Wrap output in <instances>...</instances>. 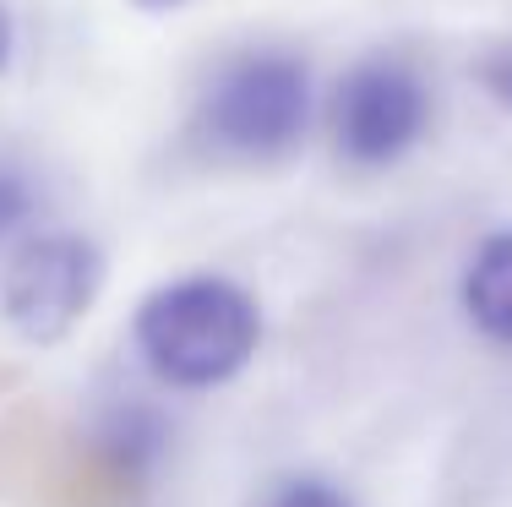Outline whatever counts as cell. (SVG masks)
Segmentation results:
<instances>
[{
    "label": "cell",
    "instance_id": "cell-3",
    "mask_svg": "<svg viewBox=\"0 0 512 507\" xmlns=\"http://www.w3.org/2000/svg\"><path fill=\"white\" fill-rule=\"evenodd\" d=\"M99 251L77 235H39L6 262L0 306L28 344H55L99 295Z\"/></svg>",
    "mask_w": 512,
    "mask_h": 507
},
{
    "label": "cell",
    "instance_id": "cell-5",
    "mask_svg": "<svg viewBox=\"0 0 512 507\" xmlns=\"http://www.w3.org/2000/svg\"><path fill=\"white\" fill-rule=\"evenodd\" d=\"M463 306L474 328L491 333L496 344H512V235H496L480 246L463 279Z\"/></svg>",
    "mask_w": 512,
    "mask_h": 507
},
{
    "label": "cell",
    "instance_id": "cell-1",
    "mask_svg": "<svg viewBox=\"0 0 512 507\" xmlns=\"http://www.w3.org/2000/svg\"><path fill=\"white\" fill-rule=\"evenodd\" d=\"M256 306L246 289L224 279L164 284L137 311V344L148 366L175 388H213L229 382L256 349Z\"/></svg>",
    "mask_w": 512,
    "mask_h": 507
},
{
    "label": "cell",
    "instance_id": "cell-2",
    "mask_svg": "<svg viewBox=\"0 0 512 507\" xmlns=\"http://www.w3.org/2000/svg\"><path fill=\"white\" fill-rule=\"evenodd\" d=\"M311 115V77L300 60L284 55H251L235 60L213 82L202 104V126L218 153L235 159H273L306 131Z\"/></svg>",
    "mask_w": 512,
    "mask_h": 507
},
{
    "label": "cell",
    "instance_id": "cell-8",
    "mask_svg": "<svg viewBox=\"0 0 512 507\" xmlns=\"http://www.w3.org/2000/svg\"><path fill=\"white\" fill-rule=\"evenodd\" d=\"M480 77H485V88H491V99H496V104H502V110L512 115V50H502V55H491V60H485V71H480Z\"/></svg>",
    "mask_w": 512,
    "mask_h": 507
},
{
    "label": "cell",
    "instance_id": "cell-7",
    "mask_svg": "<svg viewBox=\"0 0 512 507\" xmlns=\"http://www.w3.org/2000/svg\"><path fill=\"white\" fill-rule=\"evenodd\" d=\"M267 507H349L338 497L333 486H322V480H289V486H278Z\"/></svg>",
    "mask_w": 512,
    "mask_h": 507
},
{
    "label": "cell",
    "instance_id": "cell-9",
    "mask_svg": "<svg viewBox=\"0 0 512 507\" xmlns=\"http://www.w3.org/2000/svg\"><path fill=\"white\" fill-rule=\"evenodd\" d=\"M6 60H11V17H6V6H0V71H6Z\"/></svg>",
    "mask_w": 512,
    "mask_h": 507
},
{
    "label": "cell",
    "instance_id": "cell-6",
    "mask_svg": "<svg viewBox=\"0 0 512 507\" xmlns=\"http://www.w3.org/2000/svg\"><path fill=\"white\" fill-rule=\"evenodd\" d=\"M33 213V191L17 169H0V240H11Z\"/></svg>",
    "mask_w": 512,
    "mask_h": 507
},
{
    "label": "cell",
    "instance_id": "cell-4",
    "mask_svg": "<svg viewBox=\"0 0 512 507\" xmlns=\"http://www.w3.org/2000/svg\"><path fill=\"white\" fill-rule=\"evenodd\" d=\"M425 131V88L398 60H365L333 99V137L338 153L355 164H393L398 153L414 148Z\"/></svg>",
    "mask_w": 512,
    "mask_h": 507
},
{
    "label": "cell",
    "instance_id": "cell-10",
    "mask_svg": "<svg viewBox=\"0 0 512 507\" xmlns=\"http://www.w3.org/2000/svg\"><path fill=\"white\" fill-rule=\"evenodd\" d=\"M137 6H180V0H137Z\"/></svg>",
    "mask_w": 512,
    "mask_h": 507
}]
</instances>
